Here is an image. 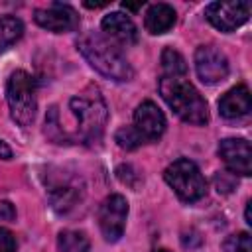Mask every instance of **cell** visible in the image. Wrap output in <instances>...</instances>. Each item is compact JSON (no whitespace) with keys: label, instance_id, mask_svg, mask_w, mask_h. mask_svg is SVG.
<instances>
[{"label":"cell","instance_id":"obj_1","mask_svg":"<svg viewBox=\"0 0 252 252\" xmlns=\"http://www.w3.org/2000/svg\"><path fill=\"white\" fill-rule=\"evenodd\" d=\"M79 51L89 61V65L102 77L112 81H130L134 71L114 41L98 32H89L77 41Z\"/></svg>","mask_w":252,"mask_h":252},{"label":"cell","instance_id":"obj_2","mask_svg":"<svg viewBox=\"0 0 252 252\" xmlns=\"http://www.w3.org/2000/svg\"><path fill=\"white\" fill-rule=\"evenodd\" d=\"M159 93L169 108L183 120L195 126H205L209 122V108L199 91L183 77H161Z\"/></svg>","mask_w":252,"mask_h":252},{"label":"cell","instance_id":"obj_3","mask_svg":"<svg viewBox=\"0 0 252 252\" xmlns=\"http://www.w3.org/2000/svg\"><path fill=\"white\" fill-rule=\"evenodd\" d=\"M69 108L77 118L79 136L85 142H96L102 136L106 124V104L96 87H89V91L73 96L69 100Z\"/></svg>","mask_w":252,"mask_h":252},{"label":"cell","instance_id":"obj_4","mask_svg":"<svg viewBox=\"0 0 252 252\" xmlns=\"http://www.w3.org/2000/svg\"><path fill=\"white\" fill-rule=\"evenodd\" d=\"M6 100L10 106V116L20 126H30L37 110L35 81L26 71H14L6 85Z\"/></svg>","mask_w":252,"mask_h":252},{"label":"cell","instance_id":"obj_5","mask_svg":"<svg viewBox=\"0 0 252 252\" xmlns=\"http://www.w3.org/2000/svg\"><path fill=\"white\" fill-rule=\"evenodd\" d=\"M163 177L167 185L175 191V195L185 203L199 201L207 193V181L203 173L187 158H179L173 163H169L163 171Z\"/></svg>","mask_w":252,"mask_h":252},{"label":"cell","instance_id":"obj_6","mask_svg":"<svg viewBox=\"0 0 252 252\" xmlns=\"http://www.w3.org/2000/svg\"><path fill=\"white\" fill-rule=\"evenodd\" d=\"M128 201L122 195H110L98 209V226L106 242H116L126 228Z\"/></svg>","mask_w":252,"mask_h":252},{"label":"cell","instance_id":"obj_7","mask_svg":"<svg viewBox=\"0 0 252 252\" xmlns=\"http://www.w3.org/2000/svg\"><path fill=\"white\" fill-rule=\"evenodd\" d=\"M195 71L205 85H217L228 77V59L213 45H199L195 51Z\"/></svg>","mask_w":252,"mask_h":252},{"label":"cell","instance_id":"obj_8","mask_svg":"<svg viewBox=\"0 0 252 252\" xmlns=\"http://www.w3.org/2000/svg\"><path fill=\"white\" fill-rule=\"evenodd\" d=\"M207 20L220 32H234L250 16L248 2H211L205 8Z\"/></svg>","mask_w":252,"mask_h":252},{"label":"cell","instance_id":"obj_9","mask_svg":"<svg viewBox=\"0 0 252 252\" xmlns=\"http://www.w3.org/2000/svg\"><path fill=\"white\" fill-rule=\"evenodd\" d=\"M33 20L37 26L53 33L73 32L79 26V14L75 12V8L67 4H57V2L47 8H37L33 12Z\"/></svg>","mask_w":252,"mask_h":252},{"label":"cell","instance_id":"obj_10","mask_svg":"<svg viewBox=\"0 0 252 252\" xmlns=\"http://www.w3.org/2000/svg\"><path fill=\"white\" fill-rule=\"evenodd\" d=\"M219 156L222 158L224 165L236 173L248 177L252 173V150L248 140L244 138H224L219 144Z\"/></svg>","mask_w":252,"mask_h":252},{"label":"cell","instance_id":"obj_11","mask_svg":"<svg viewBox=\"0 0 252 252\" xmlns=\"http://www.w3.org/2000/svg\"><path fill=\"white\" fill-rule=\"evenodd\" d=\"M134 128L144 142H154L165 132V116L152 100H144L134 112Z\"/></svg>","mask_w":252,"mask_h":252},{"label":"cell","instance_id":"obj_12","mask_svg":"<svg viewBox=\"0 0 252 252\" xmlns=\"http://www.w3.org/2000/svg\"><path fill=\"white\" fill-rule=\"evenodd\" d=\"M100 28H102V35L114 43L132 45L138 41V30L134 22L122 12H110L108 16H104Z\"/></svg>","mask_w":252,"mask_h":252},{"label":"cell","instance_id":"obj_13","mask_svg":"<svg viewBox=\"0 0 252 252\" xmlns=\"http://www.w3.org/2000/svg\"><path fill=\"white\" fill-rule=\"evenodd\" d=\"M250 91L248 87L244 85H238V87H232L230 91H226L220 100H219V112L222 118L226 120H238V118H244L248 112H250Z\"/></svg>","mask_w":252,"mask_h":252},{"label":"cell","instance_id":"obj_14","mask_svg":"<svg viewBox=\"0 0 252 252\" xmlns=\"http://www.w3.org/2000/svg\"><path fill=\"white\" fill-rule=\"evenodd\" d=\"M175 20H177V14H175L173 6L165 4V2H158V4H152L148 8L146 18H144V26L150 33L161 35L175 26Z\"/></svg>","mask_w":252,"mask_h":252},{"label":"cell","instance_id":"obj_15","mask_svg":"<svg viewBox=\"0 0 252 252\" xmlns=\"http://www.w3.org/2000/svg\"><path fill=\"white\" fill-rule=\"evenodd\" d=\"M81 189L73 183H63V185H55L51 189V203L53 209L59 213H69L79 201H81Z\"/></svg>","mask_w":252,"mask_h":252},{"label":"cell","instance_id":"obj_16","mask_svg":"<svg viewBox=\"0 0 252 252\" xmlns=\"http://www.w3.org/2000/svg\"><path fill=\"white\" fill-rule=\"evenodd\" d=\"M24 35V24L16 16H2L0 18V51H6Z\"/></svg>","mask_w":252,"mask_h":252},{"label":"cell","instance_id":"obj_17","mask_svg":"<svg viewBox=\"0 0 252 252\" xmlns=\"http://www.w3.org/2000/svg\"><path fill=\"white\" fill-rule=\"evenodd\" d=\"M59 252H89L91 244L81 230H61L57 236Z\"/></svg>","mask_w":252,"mask_h":252},{"label":"cell","instance_id":"obj_18","mask_svg":"<svg viewBox=\"0 0 252 252\" xmlns=\"http://www.w3.org/2000/svg\"><path fill=\"white\" fill-rule=\"evenodd\" d=\"M161 67L165 77H183L187 73V63L183 55L171 47H165L161 51Z\"/></svg>","mask_w":252,"mask_h":252},{"label":"cell","instance_id":"obj_19","mask_svg":"<svg viewBox=\"0 0 252 252\" xmlns=\"http://www.w3.org/2000/svg\"><path fill=\"white\" fill-rule=\"evenodd\" d=\"M114 140H116L118 146L124 148V150H136V148H140V146L144 144V138L138 134V130H136L134 126H122V128L116 132Z\"/></svg>","mask_w":252,"mask_h":252},{"label":"cell","instance_id":"obj_20","mask_svg":"<svg viewBox=\"0 0 252 252\" xmlns=\"http://www.w3.org/2000/svg\"><path fill=\"white\" fill-rule=\"evenodd\" d=\"M222 250L224 252H252V238L248 232L230 234L222 242Z\"/></svg>","mask_w":252,"mask_h":252},{"label":"cell","instance_id":"obj_21","mask_svg":"<svg viewBox=\"0 0 252 252\" xmlns=\"http://www.w3.org/2000/svg\"><path fill=\"white\" fill-rule=\"evenodd\" d=\"M16 250H18V244L14 234L0 226V252H16Z\"/></svg>","mask_w":252,"mask_h":252},{"label":"cell","instance_id":"obj_22","mask_svg":"<svg viewBox=\"0 0 252 252\" xmlns=\"http://www.w3.org/2000/svg\"><path fill=\"white\" fill-rule=\"evenodd\" d=\"M16 219V209L8 201H0V220H14Z\"/></svg>","mask_w":252,"mask_h":252},{"label":"cell","instance_id":"obj_23","mask_svg":"<svg viewBox=\"0 0 252 252\" xmlns=\"http://www.w3.org/2000/svg\"><path fill=\"white\" fill-rule=\"evenodd\" d=\"M0 158L2 159H12V150L4 140H0Z\"/></svg>","mask_w":252,"mask_h":252},{"label":"cell","instance_id":"obj_24","mask_svg":"<svg viewBox=\"0 0 252 252\" xmlns=\"http://www.w3.org/2000/svg\"><path fill=\"white\" fill-rule=\"evenodd\" d=\"M85 6L87 8H102V6H106V2H94V4L93 2H85Z\"/></svg>","mask_w":252,"mask_h":252},{"label":"cell","instance_id":"obj_25","mask_svg":"<svg viewBox=\"0 0 252 252\" xmlns=\"http://www.w3.org/2000/svg\"><path fill=\"white\" fill-rule=\"evenodd\" d=\"M250 205H252V203L248 201V203H246V213H244V217H246V222H248V224H252V217H250Z\"/></svg>","mask_w":252,"mask_h":252},{"label":"cell","instance_id":"obj_26","mask_svg":"<svg viewBox=\"0 0 252 252\" xmlns=\"http://www.w3.org/2000/svg\"><path fill=\"white\" fill-rule=\"evenodd\" d=\"M156 252H169V250H165V248H159V250H156Z\"/></svg>","mask_w":252,"mask_h":252}]
</instances>
